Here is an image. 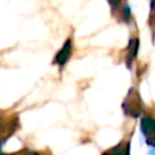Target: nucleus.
Listing matches in <instances>:
<instances>
[{
  "mask_svg": "<svg viewBox=\"0 0 155 155\" xmlns=\"http://www.w3.org/2000/svg\"><path fill=\"white\" fill-rule=\"evenodd\" d=\"M71 51H73V42H71V39H67L65 42L63 44L62 48L57 52L54 59H53V64H57V65H64L68 59L70 58L71 56Z\"/></svg>",
  "mask_w": 155,
  "mask_h": 155,
  "instance_id": "f03ea898",
  "label": "nucleus"
},
{
  "mask_svg": "<svg viewBox=\"0 0 155 155\" xmlns=\"http://www.w3.org/2000/svg\"><path fill=\"white\" fill-rule=\"evenodd\" d=\"M140 131H142L143 137L147 140V143L150 147L155 148V120L151 119L150 116L142 117Z\"/></svg>",
  "mask_w": 155,
  "mask_h": 155,
  "instance_id": "f257e3e1",
  "label": "nucleus"
},
{
  "mask_svg": "<svg viewBox=\"0 0 155 155\" xmlns=\"http://www.w3.org/2000/svg\"><path fill=\"white\" fill-rule=\"evenodd\" d=\"M103 155H130V143H127L125 148H122L121 144H119L105 151Z\"/></svg>",
  "mask_w": 155,
  "mask_h": 155,
  "instance_id": "7ed1b4c3",
  "label": "nucleus"
},
{
  "mask_svg": "<svg viewBox=\"0 0 155 155\" xmlns=\"http://www.w3.org/2000/svg\"><path fill=\"white\" fill-rule=\"evenodd\" d=\"M137 51H138V40L137 39H132L130 41V46H128V56H127V59L128 61H133L136 54H137Z\"/></svg>",
  "mask_w": 155,
  "mask_h": 155,
  "instance_id": "20e7f679",
  "label": "nucleus"
},
{
  "mask_svg": "<svg viewBox=\"0 0 155 155\" xmlns=\"http://www.w3.org/2000/svg\"><path fill=\"white\" fill-rule=\"evenodd\" d=\"M1 148H2V142H1V139H0V155L2 154V151H1Z\"/></svg>",
  "mask_w": 155,
  "mask_h": 155,
  "instance_id": "39448f33",
  "label": "nucleus"
},
{
  "mask_svg": "<svg viewBox=\"0 0 155 155\" xmlns=\"http://www.w3.org/2000/svg\"><path fill=\"white\" fill-rule=\"evenodd\" d=\"M1 155H7V154H1Z\"/></svg>",
  "mask_w": 155,
  "mask_h": 155,
  "instance_id": "423d86ee",
  "label": "nucleus"
}]
</instances>
